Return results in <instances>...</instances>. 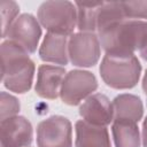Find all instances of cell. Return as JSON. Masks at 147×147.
I'll list each match as a JSON object with an SVG mask.
<instances>
[{
  "mask_svg": "<svg viewBox=\"0 0 147 147\" xmlns=\"http://www.w3.org/2000/svg\"><path fill=\"white\" fill-rule=\"evenodd\" d=\"M65 75V69L63 67L41 64L37 72V82L34 85L36 93L44 99H56L60 95L62 82Z\"/></svg>",
  "mask_w": 147,
  "mask_h": 147,
  "instance_id": "obj_11",
  "label": "cell"
},
{
  "mask_svg": "<svg viewBox=\"0 0 147 147\" xmlns=\"http://www.w3.org/2000/svg\"><path fill=\"white\" fill-rule=\"evenodd\" d=\"M38 147H72V126L70 121L60 115L41 121L37 126Z\"/></svg>",
  "mask_w": 147,
  "mask_h": 147,
  "instance_id": "obj_7",
  "label": "cell"
},
{
  "mask_svg": "<svg viewBox=\"0 0 147 147\" xmlns=\"http://www.w3.org/2000/svg\"><path fill=\"white\" fill-rule=\"evenodd\" d=\"M1 147H28L33 140L31 123L23 116H14L1 121Z\"/></svg>",
  "mask_w": 147,
  "mask_h": 147,
  "instance_id": "obj_9",
  "label": "cell"
},
{
  "mask_svg": "<svg viewBox=\"0 0 147 147\" xmlns=\"http://www.w3.org/2000/svg\"><path fill=\"white\" fill-rule=\"evenodd\" d=\"M98 88L95 76L86 70H71L62 82L60 98L69 106H77Z\"/></svg>",
  "mask_w": 147,
  "mask_h": 147,
  "instance_id": "obj_6",
  "label": "cell"
},
{
  "mask_svg": "<svg viewBox=\"0 0 147 147\" xmlns=\"http://www.w3.org/2000/svg\"><path fill=\"white\" fill-rule=\"evenodd\" d=\"M142 145L144 147H147V116L142 123Z\"/></svg>",
  "mask_w": 147,
  "mask_h": 147,
  "instance_id": "obj_20",
  "label": "cell"
},
{
  "mask_svg": "<svg viewBox=\"0 0 147 147\" xmlns=\"http://www.w3.org/2000/svg\"><path fill=\"white\" fill-rule=\"evenodd\" d=\"M38 21L48 32L71 36L77 26V7L70 1H45L37 13Z\"/></svg>",
  "mask_w": 147,
  "mask_h": 147,
  "instance_id": "obj_4",
  "label": "cell"
},
{
  "mask_svg": "<svg viewBox=\"0 0 147 147\" xmlns=\"http://www.w3.org/2000/svg\"><path fill=\"white\" fill-rule=\"evenodd\" d=\"M20 11V7L15 1H1V28H2V38H6V34L10 28V25L17 18V14Z\"/></svg>",
  "mask_w": 147,
  "mask_h": 147,
  "instance_id": "obj_18",
  "label": "cell"
},
{
  "mask_svg": "<svg viewBox=\"0 0 147 147\" xmlns=\"http://www.w3.org/2000/svg\"><path fill=\"white\" fill-rule=\"evenodd\" d=\"M140 55H141V57H142L145 61H147V41H146V44L144 45V47L140 49Z\"/></svg>",
  "mask_w": 147,
  "mask_h": 147,
  "instance_id": "obj_21",
  "label": "cell"
},
{
  "mask_svg": "<svg viewBox=\"0 0 147 147\" xmlns=\"http://www.w3.org/2000/svg\"><path fill=\"white\" fill-rule=\"evenodd\" d=\"M1 121L16 116L20 111V101L7 92H1Z\"/></svg>",
  "mask_w": 147,
  "mask_h": 147,
  "instance_id": "obj_19",
  "label": "cell"
},
{
  "mask_svg": "<svg viewBox=\"0 0 147 147\" xmlns=\"http://www.w3.org/2000/svg\"><path fill=\"white\" fill-rule=\"evenodd\" d=\"M98 37L106 54H134L147 41V21H121L98 32Z\"/></svg>",
  "mask_w": 147,
  "mask_h": 147,
  "instance_id": "obj_1",
  "label": "cell"
},
{
  "mask_svg": "<svg viewBox=\"0 0 147 147\" xmlns=\"http://www.w3.org/2000/svg\"><path fill=\"white\" fill-rule=\"evenodd\" d=\"M76 147H111L109 133L106 126L92 125L85 121H77Z\"/></svg>",
  "mask_w": 147,
  "mask_h": 147,
  "instance_id": "obj_13",
  "label": "cell"
},
{
  "mask_svg": "<svg viewBox=\"0 0 147 147\" xmlns=\"http://www.w3.org/2000/svg\"><path fill=\"white\" fill-rule=\"evenodd\" d=\"M126 20H147V1H121Z\"/></svg>",
  "mask_w": 147,
  "mask_h": 147,
  "instance_id": "obj_17",
  "label": "cell"
},
{
  "mask_svg": "<svg viewBox=\"0 0 147 147\" xmlns=\"http://www.w3.org/2000/svg\"><path fill=\"white\" fill-rule=\"evenodd\" d=\"M114 121H129L138 123L144 114L141 99L133 94H119L113 100ZM113 121V122H114Z\"/></svg>",
  "mask_w": 147,
  "mask_h": 147,
  "instance_id": "obj_14",
  "label": "cell"
},
{
  "mask_svg": "<svg viewBox=\"0 0 147 147\" xmlns=\"http://www.w3.org/2000/svg\"><path fill=\"white\" fill-rule=\"evenodd\" d=\"M77 7V29L79 32H92L96 31V18L98 10L101 2L95 3H82L76 2Z\"/></svg>",
  "mask_w": 147,
  "mask_h": 147,
  "instance_id": "obj_16",
  "label": "cell"
},
{
  "mask_svg": "<svg viewBox=\"0 0 147 147\" xmlns=\"http://www.w3.org/2000/svg\"><path fill=\"white\" fill-rule=\"evenodd\" d=\"M2 83L7 90L18 94L26 93L33 83L36 65L29 54L10 40L1 44Z\"/></svg>",
  "mask_w": 147,
  "mask_h": 147,
  "instance_id": "obj_2",
  "label": "cell"
},
{
  "mask_svg": "<svg viewBox=\"0 0 147 147\" xmlns=\"http://www.w3.org/2000/svg\"><path fill=\"white\" fill-rule=\"evenodd\" d=\"M41 37V28L38 18L31 14L20 15L10 25L6 38L22 47L28 54L36 52L39 39Z\"/></svg>",
  "mask_w": 147,
  "mask_h": 147,
  "instance_id": "obj_8",
  "label": "cell"
},
{
  "mask_svg": "<svg viewBox=\"0 0 147 147\" xmlns=\"http://www.w3.org/2000/svg\"><path fill=\"white\" fill-rule=\"evenodd\" d=\"M142 90L147 95V70H146L145 75H144V78H142Z\"/></svg>",
  "mask_w": 147,
  "mask_h": 147,
  "instance_id": "obj_22",
  "label": "cell"
},
{
  "mask_svg": "<svg viewBox=\"0 0 147 147\" xmlns=\"http://www.w3.org/2000/svg\"><path fill=\"white\" fill-rule=\"evenodd\" d=\"M79 115L92 125L107 126L114 121L113 102L105 94H92L80 105Z\"/></svg>",
  "mask_w": 147,
  "mask_h": 147,
  "instance_id": "obj_10",
  "label": "cell"
},
{
  "mask_svg": "<svg viewBox=\"0 0 147 147\" xmlns=\"http://www.w3.org/2000/svg\"><path fill=\"white\" fill-rule=\"evenodd\" d=\"M99 70L106 85L115 90H127L138 84L141 64L134 54H106Z\"/></svg>",
  "mask_w": 147,
  "mask_h": 147,
  "instance_id": "obj_3",
  "label": "cell"
},
{
  "mask_svg": "<svg viewBox=\"0 0 147 147\" xmlns=\"http://www.w3.org/2000/svg\"><path fill=\"white\" fill-rule=\"evenodd\" d=\"M101 54L99 37L92 32H77L69 37L68 55L72 65L90 68L98 63Z\"/></svg>",
  "mask_w": 147,
  "mask_h": 147,
  "instance_id": "obj_5",
  "label": "cell"
},
{
  "mask_svg": "<svg viewBox=\"0 0 147 147\" xmlns=\"http://www.w3.org/2000/svg\"><path fill=\"white\" fill-rule=\"evenodd\" d=\"M68 36L47 32L39 48V57L49 63L60 65L68 64Z\"/></svg>",
  "mask_w": 147,
  "mask_h": 147,
  "instance_id": "obj_12",
  "label": "cell"
},
{
  "mask_svg": "<svg viewBox=\"0 0 147 147\" xmlns=\"http://www.w3.org/2000/svg\"><path fill=\"white\" fill-rule=\"evenodd\" d=\"M111 133L115 147H140V132L137 123L114 121Z\"/></svg>",
  "mask_w": 147,
  "mask_h": 147,
  "instance_id": "obj_15",
  "label": "cell"
}]
</instances>
